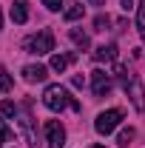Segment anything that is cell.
I'll return each instance as SVG.
<instances>
[{
	"mask_svg": "<svg viewBox=\"0 0 145 148\" xmlns=\"http://www.w3.org/2000/svg\"><path fill=\"white\" fill-rule=\"evenodd\" d=\"M43 103H46V108H49V111H63V108L80 111V103H77L71 94H68V88H63L60 83L49 86V88L43 91Z\"/></svg>",
	"mask_w": 145,
	"mask_h": 148,
	"instance_id": "6da1fadb",
	"label": "cell"
},
{
	"mask_svg": "<svg viewBox=\"0 0 145 148\" xmlns=\"http://www.w3.org/2000/svg\"><path fill=\"white\" fill-rule=\"evenodd\" d=\"M23 49H26L29 54H49V51H54V34H51L49 29H43V32H37V34L26 37Z\"/></svg>",
	"mask_w": 145,
	"mask_h": 148,
	"instance_id": "7a4b0ae2",
	"label": "cell"
},
{
	"mask_svg": "<svg viewBox=\"0 0 145 148\" xmlns=\"http://www.w3.org/2000/svg\"><path fill=\"white\" fill-rule=\"evenodd\" d=\"M120 123H122V111L120 108H108V111H103V114H97L94 128H97V134H111Z\"/></svg>",
	"mask_w": 145,
	"mask_h": 148,
	"instance_id": "3957f363",
	"label": "cell"
},
{
	"mask_svg": "<svg viewBox=\"0 0 145 148\" xmlns=\"http://www.w3.org/2000/svg\"><path fill=\"white\" fill-rule=\"evenodd\" d=\"M46 143L49 148H63L66 145V128L60 120H49L46 123Z\"/></svg>",
	"mask_w": 145,
	"mask_h": 148,
	"instance_id": "277c9868",
	"label": "cell"
},
{
	"mask_svg": "<svg viewBox=\"0 0 145 148\" xmlns=\"http://www.w3.org/2000/svg\"><path fill=\"white\" fill-rule=\"evenodd\" d=\"M125 94L131 97V106L137 111H145V88H142V83H140L137 77H131L125 83Z\"/></svg>",
	"mask_w": 145,
	"mask_h": 148,
	"instance_id": "5b68a950",
	"label": "cell"
},
{
	"mask_svg": "<svg viewBox=\"0 0 145 148\" xmlns=\"http://www.w3.org/2000/svg\"><path fill=\"white\" fill-rule=\"evenodd\" d=\"M91 88H94V94L97 97H105V94H111V88H114V83H111V74L105 71H91Z\"/></svg>",
	"mask_w": 145,
	"mask_h": 148,
	"instance_id": "8992f818",
	"label": "cell"
},
{
	"mask_svg": "<svg viewBox=\"0 0 145 148\" xmlns=\"http://www.w3.org/2000/svg\"><path fill=\"white\" fill-rule=\"evenodd\" d=\"M46 77H49V69H46V66H40V63H37V66H26V69H23V80H26V83H43Z\"/></svg>",
	"mask_w": 145,
	"mask_h": 148,
	"instance_id": "52a82bcc",
	"label": "cell"
},
{
	"mask_svg": "<svg viewBox=\"0 0 145 148\" xmlns=\"http://www.w3.org/2000/svg\"><path fill=\"white\" fill-rule=\"evenodd\" d=\"M74 60H77V54H51V63H49V69H51V71H66V69H68V63H74Z\"/></svg>",
	"mask_w": 145,
	"mask_h": 148,
	"instance_id": "ba28073f",
	"label": "cell"
},
{
	"mask_svg": "<svg viewBox=\"0 0 145 148\" xmlns=\"http://www.w3.org/2000/svg\"><path fill=\"white\" fill-rule=\"evenodd\" d=\"M91 57H94L97 63H111V60H117V46H114V43H108V46H100V49H97Z\"/></svg>",
	"mask_w": 145,
	"mask_h": 148,
	"instance_id": "9c48e42d",
	"label": "cell"
},
{
	"mask_svg": "<svg viewBox=\"0 0 145 148\" xmlns=\"http://www.w3.org/2000/svg\"><path fill=\"white\" fill-rule=\"evenodd\" d=\"M20 125H23L26 137H29V145L37 148V134H34V125H31V117H29V111H23V117H20Z\"/></svg>",
	"mask_w": 145,
	"mask_h": 148,
	"instance_id": "30bf717a",
	"label": "cell"
},
{
	"mask_svg": "<svg viewBox=\"0 0 145 148\" xmlns=\"http://www.w3.org/2000/svg\"><path fill=\"white\" fill-rule=\"evenodd\" d=\"M12 20H14V23H26V20H29V6H26V0H14V6H12Z\"/></svg>",
	"mask_w": 145,
	"mask_h": 148,
	"instance_id": "8fae6325",
	"label": "cell"
},
{
	"mask_svg": "<svg viewBox=\"0 0 145 148\" xmlns=\"http://www.w3.org/2000/svg\"><path fill=\"white\" fill-rule=\"evenodd\" d=\"M68 37H71V43L77 46V49H88V46H91L88 34H85L83 29H68Z\"/></svg>",
	"mask_w": 145,
	"mask_h": 148,
	"instance_id": "7c38bea8",
	"label": "cell"
},
{
	"mask_svg": "<svg viewBox=\"0 0 145 148\" xmlns=\"http://www.w3.org/2000/svg\"><path fill=\"white\" fill-rule=\"evenodd\" d=\"M137 29H140V37L145 43V0H140V6H137Z\"/></svg>",
	"mask_w": 145,
	"mask_h": 148,
	"instance_id": "4fadbf2b",
	"label": "cell"
},
{
	"mask_svg": "<svg viewBox=\"0 0 145 148\" xmlns=\"http://www.w3.org/2000/svg\"><path fill=\"white\" fill-rule=\"evenodd\" d=\"M83 12H85V9H83L80 3H74L71 9H66V20H80V17H83Z\"/></svg>",
	"mask_w": 145,
	"mask_h": 148,
	"instance_id": "5bb4252c",
	"label": "cell"
},
{
	"mask_svg": "<svg viewBox=\"0 0 145 148\" xmlns=\"http://www.w3.org/2000/svg\"><path fill=\"white\" fill-rule=\"evenodd\" d=\"M12 86H14V83H12L9 71H6V69H0V88H3V91H12Z\"/></svg>",
	"mask_w": 145,
	"mask_h": 148,
	"instance_id": "9a60e30c",
	"label": "cell"
},
{
	"mask_svg": "<svg viewBox=\"0 0 145 148\" xmlns=\"http://www.w3.org/2000/svg\"><path fill=\"white\" fill-rule=\"evenodd\" d=\"M94 26H97V32H105L111 26V17L108 14H97V20H94Z\"/></svg>",
	"mask_w": 145,
	"mask_h": 148,
	"instance_id": "2e32d148",
	"label": "cell"
},
{
	"mask_svg": "<svg viewBox=\"0 0 145 148\" xmlns=\"http://www.w3.org/2000/svg\"><path fill=\"white\" fill-rule=\"evenodd\" d=\"M9 140H12V128L0 120V145H3V143H9Z\"/></svg>",
	"mask_w": 145,
	"mask_h": 148,
	"instance_id": "e0dca14e",
	"label": "cell"
},
{
	"mask_svg": "<svg viewBox=\"0 0 145 148\" xmlns=\"http://www.w3.org/2000/svg\"><path fill=\"white\" fill-rule=\"evenodd\" d=\"M0 108H3V114H6V117H17V108H14V103H12V100H6Z\"/></svg>",
	"mask_w": 145,
	"mask_h": 148,
	"instance_id": "ac0fdd59",
	"label": "cell"
},
{
	"mask_svg": "<svg viewBox=\"0 0 145 148\" xmlns=\"http://www.w3.org/2000/svg\"><path fill=\"white\" fill-rule=\"evenodd\" d=\"M131 140H134V128H125L122 134H120V140H117V143H120V145H128Z\"/></svg>",
	"mask_w": 145,
	"mask_h": 148,
	"instance_id": "d6986e66",
	"label": "cell"
},
{
	"mask_svg": "<svg viewBox=\"0 0 145 148\" xmlns=\"http://www.w3.org/2000/svg\"><path fill=\"white\" fill-rule=\"evenodd\" d=\"M60 3H63V0H43V6H46L49 12H57V9H60Z\"/></svg>",
	"mask_w": 145,
	"mask_h": 148,
	"instance_id": "ffe728a7",
	"label": "cell"
},
{
	"mask_svg": "<svg viewBox=\"0 0 145 148\" xmlns=\"http://www.w3.org/2000/svg\"><path fill=\"white\" fill-rule=\"evenodd\" d=\"M71 86H77V88H83V77H80V74H74V77H71Z\"/></svg>",
	"mask_w": 145,
	"mask_h": 148,
	"instance_id": "44dd1931",
	"label": "cell"
},
{
	"mask_svg": "<svg viewBox=\"0 0 145 148\" xmlns=\"http://www.w3.org/2000/svg\"><path fill=\"white\" fill-rule=\"evenodd\" d=\"M122 9H125V12H128V9H134V0H122Z\"/></svg>",
	"mask_w": 145,
	"mask_h": 148,
	"instance_id": "7402d4cb",
	"label": "cell"
},
{
	"mask_svg": "<svg viewBox=\"0 0 145 148\" xmlns=\"http://www.w3.org/2000/svg\"><path fill=\"white\" fill-rule=\"evenodd\" d=\"M91 6H103V0H88Z\"/></svg>",
	"mask_w": 145,
	"mask_h": 148,
	"instance_id": "603a6c76",
	"label": "cell"
},
{
	"mask_svg": "<svg viewBox=\"0 0 145 148\" xmlns=\"http://www.w3.org/2000/svg\"><path fill=\"white\" fill-rule=\"evenodd\" d=\"M0 29H3V12H0Z\"/></svg>",
	"mask_w": 145,
	"mask_h": 148,
	"instance_id": "cb8c5ba5",
	"label": "cell"
},
{
	"mask_svg": "<svg viewBox=\"0 0 145 148\" xmlns=\"http://www.w3.org/2000/svg\"><path fill=\"white\" fill-rule=\"evenodd\" d=\"M94 148H105V145H94Z\"/></svg>",
	"mask_w": 145,
	"mask_h": 148,
	"instance_id": "d4e9b609",
	"label": "cell"
}]
</instances>
